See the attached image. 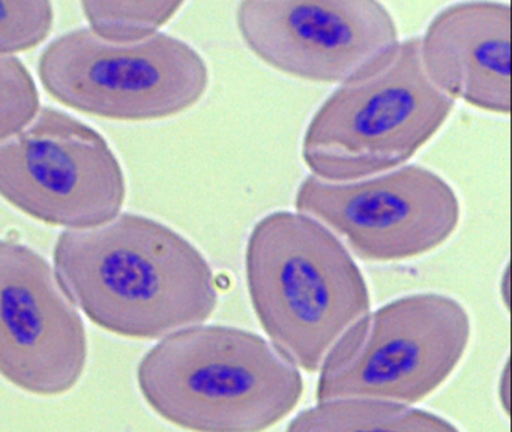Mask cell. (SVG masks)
I'll return each mask as SVG.
<instances>
[{"label": "cell", "instance_id": "obj_1", "mask_svg": "<svg viewBox=\"0 0 512 432\" xmlns=\"http://www.w3.org/2000/svg\"><path fill=\"white\" fill-rule=\"evenodd\" d=\"M55 264L86 317L125 338H161L217 308L214 273L199 249L146 216L124 213L64 231Z\"/></svg>", "mask_w": 512, "mask_h": 432}, {"label": "cell", "instance_id": "obj_2", "mask_svg": "<svg viewBox=\"0 0 512 432\" xmlns=\"http://www.w3.org/2000/svg\"><path fill=\"white\" fill-rule=\"evenodd\" d=\"M137 381L149 407L191 432H263L292 413L301 374L248 330L197 326L145 354Z\"/></svg>", "mask_w": 512, "mask_h": 432}, {"label": "cell", "instance_id": "obj_3", "mask_svg": "<svg viewBox=\"0 0 512 432\" xmlns=\"http://www.w3.org/2000/svg\"><path fill=\"white\" fill-rule=\"evenodd\" d=\"M245 276L263 330L305 371L322 368L370 308L367 282L352 255L304 213L275 212L254 225Z\"/></svg>", "mask_w": 512, "mask_h": 432}, {"label": "cell", "instance_id": "obj_4", "mask_svg": "<svg viewBox=\"0 0 512 432\" xmlns=\"http://www.w3.org/2000/svg\"><path fill=\"white\" fill-rule=\"evenodd\" d=\"M454 99L428 78L419 38L398 41L341 83L302 141L317 179L350 182L395 170L442 128Z\"/></svg>", "mask_w": 512, "mask_h": 432}, {"label": "cell", "instance_id": "obj_5", "mask_svg": "<svg viewBox=\"0 0 512 432\" xmlns=\"http://www.w3.org/2000/svg\"><path fill=\"white\" fill-rule=\"evenodd\" d=\"M469 314L445 294L401 297L362 318L332 348L316 395L418 402L457 368L470 341Z\"/></svg>", "mask_w": 512, "mask_h": 432}, {"label": "cell", "instance_id": "obj_6", "mask_svg": "<svg viewBox=\"0 0 512 432\" xmlns=\"http://www.w3.org/2000/svg\"><path fill=\"white\" fill-rule=\"evenodd\" d=\"M38 72L44 89L61 104L130 122L184 113L209 84L203 57L166 33L119 44L91 29L71 30L44 50Z\"/></svg>", "mask_w": 512, "mask_h": 432}, {"label": "cell", "instance_id": "obj_7", "mask_svg": "<svg viewBox=\"0 0 512 432\" xmlns=\"http://www.w3.org/2000/svg\"><path fill=\"white\" fill-rule=\"evenodd\" d=\"M0 197L46 224L94 227L121 209L124 173L94 128L46 107L0 138Z\"/></svg>", "mask_w": 512, "mask_h": 432}, {"label": "cell", "instance_id": "obj_8", "mask_svg": "<svg viewBox=\"0 0 512 432\" xmlns=\"http://www.w3.org/2000/svg\"><path fill=\"white\" fill-rule=\"evenodd\" d=\"M299 213L343 237L370 261H400L439 248L460 222V201L439 174L395 168L350 182L310 176L296 194Z\"/></svg>", "mask_w": 512, "mask_h": 432}, {"label": "cell", "instance_id": "obj_9", "mask_svg": "<svg viewBox=\"0 0 512 432\" xmlns=\"http://www.w3.org/2000/svg\"><path fill=\"white\" fill-rule=\"evenodd\" d=\"M236 27L263 63L316 83H344L398 42L394 18L373 0H248Z\"/></svg>", "mask_w": 512, "mask_h": 432}, {"label": "cell", "instance_id": "obj_10", "mask_svg": "<svg viewBox=\"0 0 512 432\" xmlns=\"http://www.w3.org/2000/svg\"><path fill=\"white\" fill-rule=\"evenodd\" d=\"M82 317L40 254L0 240V375L32 395L58 396L85 371Z\"/></svg>", "mask_w": 512, "mask_h": 432}, {"label": "cell", "instance_id": "obj_11", "mask_svg": "<svg viewBox=\"0 0 512 432\" xmlns=\"http://www.w3.org/2000/svg\"><path fill=\"white\" fill-rule=\"evenodd\" d=\"M509 41V3H455L428 24L419 38V54L428 78L449 98L508 114Z\"/></svg>", "mask_w": 512, "mask_h": 432}, {"label": "cell", "instance_id": "obj_12", "mask_svg": "<svg viewBox=\"0 0 512 432\" xmlns=\"http://www.w3.org/2000/svg\"><path fill=\"white\" fill-rule=\"evenodd\" d=\"M286 432H461L437 414L377 399H329L302 411Z\"/></svg>", "mask_w": 512, "mask_h": 432}, {"label": "cell", "instance_id": "obj_13", "mask_svg": "<svg viewBox=\"0 0 512 432\" xmlns=\"http://www.w3.org/2000/svg\"><path fill=\"white\" fill-rule=\"evenodd\" d=\"M181 2H82V11L91 30L110 42L142 41L169 23Z\"/></svg>", "mask_w": 512, "mask_h": 432}, {"label": "cell", "instance_id": "obj_14", "mask_svg": "<svg viewBox=\"0 0 512 432\" xmlns=\"http://www.w3.org/2000/svg\"><path fill=\"white\" fill-rule=\"evenodd\" d=\"M53 5L43 0H0V54L40 45L52 32Z\"/></svg>", "mask_w": 512, "mask_h": 432}, {"label": "cell", "instance_id": "obj_15", "mask_svg": "<svg viewBox=\"0 0 512 432\" xmlns=\"http://www.w3.org/2000/svg\"><path fill=\"white\" fill-rule=\"evenodd\" d=\"M40 108L37 86L28 68L0 54V138L25 128Z\"/></svg>", "mask_w": 512, "mask_h": 432}]
</instances>
